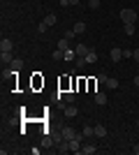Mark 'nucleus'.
Returning a JSON list of instances; mask_svg holds the SVG:
<instances>
[{
  "label": "nucleus",
  "instance_id": "bb28decb",
  "mask_svg": "<svg viewBox=\"0 0 139 155\" xmlns=\"http://www.w3.org/2000/svg\"><path fill=\"white\" fill-rule=\"evenodd\" d=\"M67 5H79V0H67Z\"/></svg>",
  "mask_w": 139,
  "mask_h": 155
},
{
  "label": "nucleus",
  "instance_id": "5701e85b",
  "mask_svg": "<svg viewBox=\"0 0 139 155\" xmlns=\"http://www.w3.org/2000/svg\"><path fill=\"white\" fill-rule=\"evenodd\" d=\"M65 102H67V104L74 102V93H65Z\"/></svg>",
  "mask_w": 139,
  "mask_h": 155
},
{
  "label": "nucleus",
  "instance_id": "423d86ee",
  "mask_svg": "<svg viewBox=\"0 0 139 155\" xmlns=\"http://www.w3.org/2000/svg\"><path fill=\"white\" fill-rule=\"evenodd\" d=\"M21 67H23V63H21L19 58H14L12 63H9V70H12L14 74H19V72H21Z\"/></svg>",
  "mask_w": 139,
  "mask_h": 155
},
{
  "label": "nucleus",
  "instance_id": "393cba45",
  "mask_svg": "<svg viewBox=\"0 0 139 155\" xmlns=\"http://www.w3.org/2000/svg\"><path fill=\"white\" fill-rule=\"evenodd\" d=\"M46 28H49V26H46V23H44V21H42V23H40V26H37V30H40V32H46Z\"/></svg>",
  "mask_w": 139,
  "mask_h": 155
},
{
  "label": "nucleus",
  "instance_id": "9d476101",
  "mask_svg": "<svg viewBox=\"0 0 139 155\" xmlns=\"http://www.w3.org/2000/svg\"><path fill=\"white\" fill-rule=\"evenodd\" d=\"M95 104H100V107H102V104H107V93H95Z\"/></svg>",
  "mask_w": 139,
  "mask_h": 155
},
{
  "label": "nucleus",
  "instance_id": "dca6fc26",
  "mask_svg": "<svg viewBox=\"0 0 139 155\" xmlns=\"http://www.w3.org/2000/svg\"><path fill=\"white\" fill-rule=\"evenodd\" d=\"M104 86H107V88H109V91H114V88H118V81L109 77V79H107V81H104Z\"/></svg>",
  "mask_w": 139,
  "mask_h": 155
},
{
  "label": "nucleus",
  "instance_id": "b1692460",
  "mask_svg": "<svg viewBox=\"0 0 139 155\" xmlns=\"http://www.w3.org/2000/svg\"><path fill=\"white\" fill-rule=\"evenodd\" d=\"M107 79H109V77H107V74H104V72H102V74H98V84H104V81H107Z\"/></svg>",
  "mask_w": 139,
  "mask_h": 155
},
{
  "label": "nucleus",
  "instance_id": "f8f14e48",
  "mask_svg": "<svg viewBox=\"0 0 139 155\" xmlns=\"http://www.w3.org/2000/svg\"><path fill=\"white\" fill-rule=\"evenodd\" d=\"M12 53H9V51H5V53H0V63H2V65H9V63H12Z\"/></svg>",
  "mask_w": 139,
  "mask_h": 155
},
{
  "label": "nucleus",
  "instance_id": "f03ea898",
  "mask_svg": "<svg viewBox=\"0 0 139 155\" xmlns=\"http://www.w3.org/2000/svg\"><path fill=\"white\" fill-rule=\"evenodd\" d=\"M60 134H63V139H65V141H70V139H74L79 132H77L74 127H63V130H60Z\"/></svg>",
  "mask_w": 139,
  "mask_h": 155
},
{
  "label": "nucleus",
  "instance_id": "7ed1b4c3",
  "mask_svg": "<svg viewBox=\"0 0 139 155\" xmlns=\"http://www.w3.org/2000/svg\"><path fill=\"white\" fill-rule=\"evenodd\" d=\"M12 49H14L12 39H7V37H2V39H0V53H5V51H9V53H12Z\"/></svg>",
  "mask_w": 139,
  "mask_h": 155
},
{
  "label": "nucleus",
  "instance_id": "39448f33",
  "mask_svg": "<svg viewBox=\"0 0 139 155\" xmlns=\"http://www.w3.org/2000/svg\"><path fill=\"white\" fill-rule=\"evenodd\" d=\"M109 58H111L114 63H118V60L123 58V49H118V46H114L111 51H109Z\"/></svg>",
  "mask_w": 139,
  "mask_h": 155
},
{
  "label": "nucleus",
  "instance_id": "2eb2a0df",
  "mask_svg": "<svg viewBox=\"0 0 139 155\" xmlns=\"http://www.w3.org/2000/svg\"><path fill=\"white\" fill-rule=\"evenodd\" d=\"M81 134H84V139H93V137H95V127H84Z\"/></svg>",
  "mask_w": 139,
  "mask_h": 155
},
{
  "label": "nucleus",
  "instance_id": "a878e982",
  "mask_svg": "<svg viewBox=\"0 0 139 155\" xmlns=\"http://www.w3.org/2000/svg\"><path fill=\"white\" fill-rule=\"evenodd\" d=\"M132 60H137V63H139V49H134V51H132Z\"/></svg>",
  "mask_w": 139,
  "mask_h": 155
},
{
  "label": "nucleus",
  "instance_id": "aec40b11",
  "mask_svg": "<svg viewBox=\"0 0 139 155\" xmlns=\"http://www.w3.org/2000/svg\"><path fill=\"white\" fill-rule=\"evenodd\" d=\"M53 141H56V139H53V137H49V134H46L44 139H42V146H44V148H49V146H51Z\"/></svg>",
  "mask_w": 139,
  "mask_h": 155
},
{
  "label": "nucleus",
  "instance_id": "c85d7f7f",
  "mask_svg": "<svg viewBox=\"0 0 139 155\" xmlns=\"http://www.w3.org/2000/svg\"><path fill=\"white\" fill-rule=\"evenodd\" d=\"M134 155H139V146H134Z\"/></svg>",
  "mask_w": 139,
  "mask_h": 155
},
{
  "label": "nucleus",
  "instance_id": "20e7f679",
  "mask_svg": "<svg viewBox=\"0 0 139 155\" xmlns=\"http://www.w3.org/2000/svg\"><path fill=\"white\" fill-rule=\"evenodd\" d=\"M58 49H60V51H67V49H72V39H67L65 35H63V37L58 39Z\"/></svg>",
  "mask_w": 139,
  "mask_h": 155
},
{
  "label": "nucleus",
  "instance_id": "4468645a",
  "mask_svg": "<svg viewBox=\"0 0 139 155\" xmlns=\"http://www.w3.org/2000/svg\"><path fill=\"white\" fill-rule=\"evenodd\" d=\"M95 137H98V139L107 137V127H104V125H98V127H95Z\"/></svg>",
  "mask_w": 139,
  "mask_h": 155
},
{
  "label": "nucleus",
  "instance_id": "ddd939ff",
  "mask_svg": "<svg viewBox=\"0 0 139 155\" xmlns=\"http://www.w3.org/2000/svg\"><path fill=\"white\" fill-rule=\"evenodd\" d=\"M65 116H70V118L77 116V107H74V104H67L65 107Z\"/></svg>",
  "mask_w": 139,
  "mask_h": 155
},
{
  "label": "nucleus",
  "instance_id": "7c9ffc66",
  "mask_svg": "<svg viewBox=\"0 0 139 155\" xmlns=\"http://www.w3.org/2000/svg\"><path fill=\"white\" fill-rule=\"evenodd\" d=\"M137 127H139V120H137Z\"/></svg>",
  "mask_w": 139,
  "mask_h": 155
},
{
  "label": "nucleus",
  "instance_id": "f3484780",
  "mask_svg": "<svg viewBox=\"0 0 139 155\" xmlns=\"http://www.w3.org/2000/svg\"><path fill=\"white\" fill-rule=\"evenodd\" d=\"M123 32H125L127 37H132V35H134V23H125V28H123Z\"/></svg>",
  "mask_w": 139,
  "mask_h": 155
},
{
  "label": "nucleus",
  "instance_id": "cd10ccee",
  "mask_svg": "<svg viewBox=\"0 0 139 155\" xmlns=\"http://www.w3.org/2000/svg\"><path fill=\"white\" fill-rule=\"evenodd\" d=\"M134 86H139V74H137V77H134Z\"/></svg>",
  "mask_w": 139,
  "mask_h": 155
},
{
  "label": "nucleus",
  "instance_id": "9b49d317",
  "mask_svg": "<svg viewBox=\"0 0 139 155\" xmlns=\"http://www.w3.org/2000/svg\"><path fill=\"white\" fill-rule=\"evenodd\" d=\"M56 21H58V16H56V14H46V16H44V23H46L49 28L56 26Z\"/></svg>",
  "mask_w": 139,
  "mask_h": 155
},
{
  "label": "nucleus",
  "instance_id": "a211bd4d",
  "mask_svg": "<svg viewBox=\"0 0 139 155\" xmlns=\"http://www.w3.org/2000/svg\"><path fill=\"white\" fill-rule=\"evenodd\" d=\"M63 60H77V51H74V49H67L65 51V58Z\"/></svg>",
  "mask_w": 139,
  "mask_h": 155
},
{
  "label": "nucleus",
  "instance_id": "c756f323",
  "mask_svg": "<svg viewBox=\"0 0 139 155\" xmlns=\"http://www.w3.org/2000/svg\"><path fill=\"white\" fill-rule=\"evenodd\" d=\"M137 74H139V63H137Z\"/></svg>",
  "mask_w": 139,
  "mask_h": 155
},
{
  "label": "nucleus",
  "instance_id": "6ab92c4d",
  "mask_svg": "<svg viewBox=\"0 0 139 155\" xmlns=\"http://www.w3.org/2000/svg\"><path fill=\"white\" fill-rule=\"evenodd\" d=\"M84 58H86L88 63H95V60H98V53H95V51H93V49H91V51H88L86 56H84Z\"/></svg>",
  "mask_w": 139,
  "mask_h": 155
},
{
  "label": "nucleus",
  "instance_id": "6e6552de",
  "mask_svg": "<svg viewBox=\"0 0 139 155\" xmlns=\"http://www.w3.org/2000/svg\"><path fill=\"white\" fill-rule=\"evenodd\" d=\"M95 150H98V148H95V143H91V141L81 146V153H86V155H93V153H95Z\"/></svg>",
  "mask_w": 139,
  "mask_h": 155
},
{
  "label": "nucleus",
  "instance_id": "1a4fd4ad",
  "mask_svg": "<svg viewBox=\"0 0 139 155\" xmlns=\"http://www.w3.org/2000/svg\"><path fill=\"white\" fill-rule=\"evenodd\" d=\"M74 32H77V35H84V32H86V23H84V21H77V23H74V28H72Z\"/></svg>",
  "mask_w": 139,
  "mask_h": 155
},
{
  "label": "nucleus",
  "instance_id": "f257e3e1",
  "mask_svg": "<svg viewBox=\"0 0 139 155\" xmlns=\"http://www.w3.org/2000/svg\"><path fill=\"white\" fill-rule=\"evenodd\" d=\"M118 16L123 19V23H134V21H137V12H134L132 7H125V9H121Z\"/></svg>",
  "mask_w": 139,
  "mask_h": 155
},
{
  "label": "nucleus",
  "instance_id": "4be33fe9",
  "mask_svg": "<svg viewBox=\"0 0 139 155\" xmlns=\"http://www.w3.org/2000/svg\"><path fill=\"white\" fill-rule=\"evenodd\" d=\"M88 7H91V9H98V7H100V0H88Z\"/></svg>",
  "mask_w": 139,
  "mask_h": 155
},
{
  "label": "nucleus",
  "instance_id": "412c9836",
  "mask_svg": "<svg viewBox=\"0 0 139 155\" xmlns=\"http://www.w3.org/2000/svg\"><path fill=\"white\" fill-rule=\"evenodd\" d=\"M67 150H70V143L63 139V141H60V153H67Z\"/></svg>",
  "mask_w": 139,
  "mask_h": 155
},
{
  "label": "nucleus",
  "instance_id": "0eeeda50",
  "mask_svg": "<svg viewBox=\"0 0 139 155\" xmlns=\"http://www.w3.org/2000/svg\"><path fill=\"white\" fill-rule=\"evenodd\" d=\"M74 51H77V56H86V53L91 51V46H86V44H81V42H79V44L74 46Z\"/></svg>",
  "mask_w": 139,
  "mask_h": 155
}]
</instances>
